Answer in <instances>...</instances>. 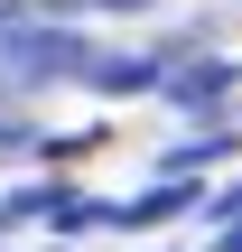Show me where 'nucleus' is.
Here are the masks:
<instances>
[{
  "label": "nucleus",
  "instance_id": "nucleus-1",
  "mask_svg": "<svg viewBox=\"0 0 242 252\" xmlns=\"http://www.w3.org/2000/svg\"><path fill=\"white\" fill-rule=\"evenodd\" d=\"M103 56L65 28V0L47 9H0V94H47V84H65V75H93Z\"/></svg>",
  "mask_w": 242,
  "mask_h": 252
},
{
  "label": "nucleus",
  "instance_id": "nucleus-4",
  "mask_svg": "<svg viewBox=\"0 0 242 252\" xmlns=\"http://www.w3.org/2000/svg\"><path fill=\"white\" fill-rule=\"evenodd\" d=\"M215 215H224V252H242V187H224V196H215Z\"/></svg>",
  "mask_w": 242,
  "mask_h": 252
},
{
  "label": "nucleus",
  "instance_id": "nucleus-2",
  "mask_svg": "<svg viewBox=\"0 0 242 252\" xmlns=\"http://www.w3.org/2000/svg\"><path fill=\"white\" fill-rule=\"evenodd\" d=\"M233 84H242V65H224V56H205V65H168V75H159V94H168V103H187V112L224 103Z\"/></svg>",
  "mask_w": 242,
  "mask_h": 252
},
{
  "label": "nucleus",
  "instance_id": "nucleus-3",
  "mask_svg": "<svg viewBox=\"0 0 242 252\" xmlns=\"http://www.w3.org/2000/svg\"><path fill=\"white\" fill-rule=\"evenodd\" d=\"M159 75H168V65H149V56H103L84 84H93V94H149Z\"/></svg>",
  "mask_w": 242,
  "mask_h": 252
}]
</instances>
